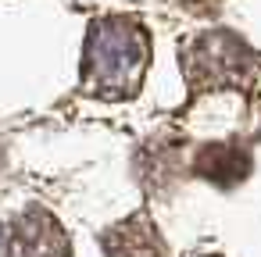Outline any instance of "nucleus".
<instances>
[{"mask_svg":"<svg viewBox=\"0 0 261 257\" xmlns=\"http://www.w3.org/2000/svg\"><path fill=\"white\" fill-rule=\"evenodd\" d=\"M150 61L147 29L136 18H97L83 43V86L108 100H125L140 90Z\"/></svg>","mask_w":261,"mask_h":257,"instance_id":"f257e3e1","label":"nucleus"},{"mask_svg":"<svg viewBox=\"0 0 261 257\" xmlns=\"http://www.w3.org/2000/svg\"><path fill=\"white\" fill-rule=\"evenodd\" d=\"M254 50L229 29L204 33L182 47V72L193 90H225L240 86L254 72Z\"/></svg>","mask_w":261,"mask_h":257,"instance_id":"f03ea898","label":"nucleus"},{"mask_svg":"<svg viewBox=\"0 0 261 257\" xmlns=\"http://www.w3.org/2000/svg\"><path fill=\"white\" fill-rule=\"evenodd\" d=\"M0 257H68V236L54 214L29 207L8 225Z\"/></svg>","mask_w":261,"mask_h":257,"instance_id":"7ed1b4c3","label":"nucleus"},{"mask_svg":"<svg viewBox=\"0 0 261 257\" xmlns=\"http://www.w3.org/2000/svg\"><path fill=\"white\" fill-rule=\"evenodd\" d=\"M104 253L108 257H165V239L158 236L154 221L147 214H133L104 232Z\"/></svg>","mask_w":261,"mask_h":257,"instance_id":"20e7f679","label":"nucleus"},{"mask_svg":"<svg viewBox=\"0 0 261 257\" xmlns=\"http://www.w3.org/2000/svg\"><path fill=\"white\" fill-rule=\"evenodd\" d=\"M193 172L218 186H236L250 175V150L240 143H207L193 157Z\"/></svg>","mask_w":261,"mask_h":257,"instance_id":"39448f33","label":"nucleus"},{"mask_svg":"<svg viewBox=\"0 0 261 257\" xmlns=\"http://www.w3.org/2000/svg\"><path fill=\"white\" fill-rule=\"evenodd\" d=\"M0 161H4V150H0Z\"/></svg>","mask_w":261,"mask_h":257,"instance_id":"423d86ee","label":"nucleus"}]
</instances>
